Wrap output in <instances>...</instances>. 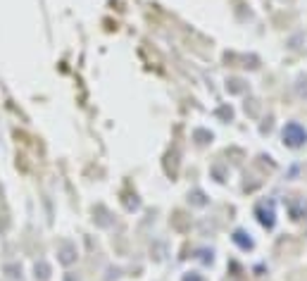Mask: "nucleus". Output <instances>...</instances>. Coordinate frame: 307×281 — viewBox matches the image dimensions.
Segmentation results:
<instances>
[{
	"mask_svg": "<svg viewBox=\"0 0 307 281\" xmlns=\"http://www.w3.org/2000/svg\"><path fill=\"white\" fill-rule=\"evenodd\" d=\"M283 141H286L291 148H300V145H305V141H307L305 126H300L298 122L286 124V129H283Z\"/></svg>",
	"mask_w": 307,
	"mask_h": 281,
	"instance_id": "f257e3e1",
	"label": "nucleus"
}]
</instances>
